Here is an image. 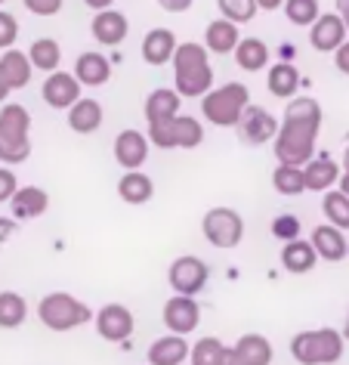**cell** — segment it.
Returning <instances> with one entry per match:
<instances>
[{
	"mask_svg": "<svg viewBox=\"0 0 349 365\" xmlns=\"http://www.w3.org/2000/svg\"><path fill=\"white\" fill-rule=\"evenodd\" d=\"M179 93L177 90H155V93H149V99H145V118H149V127L155 124H167L173 121V118H179Z\"/></svg>",
	"mask_w": 349,
	"mask_h": 365,
	"instance_id": "19",
	"label": "cell"
},
{
	"mask_svg": "<svg viewBox=\"0 0 349 365\" xmlns=\"http://www.w3.org/2000/svg\"><path fill=\"white\" fill-rule=\"evenodd\" d=\"M177 38H173L170 29H155L145 34L142 41V59L149 62V66H164V62L173 59V53H177Z\"/></svg>",
	"mask_w": 349,
	"mask_h": 365,
	"instance_id": "21",
	"label": "cell"
},
{
	"mask_svg": "<svg viewBox=\"0 0 349 365\" xmlns=\"http://www.w3.org/2000/svg\"><path fill=\"white\" fill-rule=\"evenodd\" d=\"M309 43L318 53H337L346 43V22L337 13H321L309 31Z\"/></svg>",
	"mask_w": 349,
	"mask_h": 365,
	"instance_id": "13",
	"label": "cell"
},
{
	"mask_svg": "<svg viewBox=\"0 0 349 365\" xmlns=\"http://www.w3.org/2000/svg\"><path fill=\"white\" fill-rule=\"evenodd\" d=\"M266 87H269L272 96L291 99L293 93H297V87H300V71L293 68L291 62H278V66H272L269 78H266Z\"/></svg>",
	"mask_w": 349,
	"mask_h": 365,
	"instance_id": "29",
	"label": "cell"
},
{
	"mask_svg": "<svg viewBox=\"0 0 349 365\" xmlns=\"http://www.w3.org/2000/svg\"><path fill=\"white\" fill-rule=\"evenodd\" d=\"M281 124L260 106H247V112L241 115V124H238V133H241V143L247 145H263L269 143L272 136H278Z\"/></svg>",
	"mask_w": 349,
	"mask_h": 365,
	"instance_id": "12",
	"label": "cell"
},
{
	"mask_svg": "<svg viewBox=\"0 0 349 365\" xmlns=\"http://www.w3.org/2000/svg\"><path fill=\"white\" fill-rule=\"evenodd\" d=\"M161 4V10H167V13H186L195 0H158Z\"/></svg>",
	"mask_w": 349,
	"mask_h": 365,
	"instance_id": "43",
	"label": "cell"
},
{
	"mask_svg": "<svg viewBox=\"0 0 349 365\" xmlns=\"http://www.w3.org/2000/svg\"><path fill=\"white\" fill-rule=\"evenodd\" d=\"M321 127V106L316 99L303 96L293 99L284 112L281 130L275 136V158L278 164H291V168H306L316 158V136Z\"/></svg>",
	"mask_w": 349,
	"mask_h": 365,
	"instance_id": "1",
	"label": "cell"
},
{
	"mask_svg": "<svg viewBox=\"0 0 349 365\" xmlns=\"http://www.w3.org/2000/svg\"><path fill=\"white\" fill-rule=\"evenodd\" d=\"M16 232V223L10 220V217H0V245L10 242V235Z\"/></svg>",
	"mask_w": 349,
	"mask_h": 365,
	"instance_id": "46",
	"label": "cell"
},
{
	"mask_svg": "<svg viewBox=\"0 0 349 365\" xmlns=\"http://www.w3.org/2000/svg\"><path fill=\"white\" fill-rule=\"evenodd\" d=\"M133 328H136L133 313L124 304H105L103 309H99V316H96V331L108 344L127 341V337L133 334Z\"/></svg>",
	"mask_w": 349,
	"mask_h": 365,
	"instance_id": "11",
	"label": "cell"
},
{
	"mask_svg": "<svg viewBox=\"0 0 349 365\" xmlns=\"http://www.w3.org/2000/svg\"><path fill=\"white\" fill-rule=\"evenodd\" d=\"M10 84H6V78H4V71H0V103H6V96H10Z\"/></svg>",
	"mask_w": 349,
	"mask_h": 365,
	"instance_id": "50",
	"label": "cell"
},
{
	"mask_svg": "<svg viewBox=\"0 0 349 365\" xmlns=\"http://www.w3.org/2000/svg\"><path fill=\"white\" fill-rule=\"evenodd\" d=\"M223 365H247V362H244V356L238 353L235 346H226L223 350Z\"/></svg>",
	"mask_w": 349,
	"mask_h": 365,
	"instance_id": "45",
	"label": "cell"
},
{
	"mask_svg": "<svg viewBox=\"0 0 349 365\" xmlns=\"http://www.w3.org/2000/svg\"><path fill=\"white\" fill-rule=\"evenodd\" d=\"M272 186H275V192H281V195H300V192H306V177H303V168L278 164L275 173H272Z\"/></svg>",
	"mask_w": 349,
	"mask_h": 365,
	"instance_id": "34",
	"label": "cell"
},
{
	"mask_svg": "<svg viewBox=\"0 0 349 365\" xmlns=\"http://www.w3.org/2000/svg\"><path fill=\"white\" fill-rule=\"evenodd\" d=\"M343 168H346V173H349V145H346V152H343Z\"/></svg>",
	"mask_w": 349,
	"mask_h": 365,
	"instance_id": "52",
	"label": "cell"
},
{
	"mask_svg": "<svg viewBox=\"0 0 349 365\" xmlns=\"http://www.w3.org/2000/svg\"><path fill=\"white\" fill-rule=\"evenodd\" d=\"M309 242H312V248L318 251V257L328 263H337L346 257V235H343V230H337V226H330V223L316 226Z\"/></svg>",
	"mask_w": 349,
	"mask_h": 365,
	"instance_id": "16",
	"label": "cell"
},
{
	"mask_svg": "<svg viewBox=\"0 0 349 365\" xmlns=\"http://www.w3.org/2000/svg\"><path fill=\"white\" fill-rule=\"evenodd\" d=\"M31 59L25 56L22 50H6L4 56H0V71H4V78H6V84H10L13 90H22V87H28V81H31Z\"/></svg>",
	"mask_w": 349,
	"mask_h": 365,
	"instance_id": "26",
	"label": "cell"
},
{
	"mask_svg": "<svg viewBox=\"0 0 349 365\" xmlns=\"http://www.w3.org/2000/svg\"><path fill=\"white\" fill-rule=\"evenodd\" d=\"M284 16L293 25H309L312 29L321 16V6H318V0H284Z\"/></svg>",
	"mask_w": 349,
	"mask_h": 365,
	"instance_id": "37",
	"label": "cell"
},
{
	"mask_svg": "<svg viewBox=\"0 0 349 365\" xmlns=\"http://www.w3.org/2000/svg\"><path fill=\"white\" fill-rule=\"evenodd\" d=\"M207 279H210L207 263L195 257V254H182L167 269V282H170L173 294H182V297H195L198 291H204Z\"/></svg>",
	"mask_w": 349,
	"mask_h": 365,
	"instance_id": "9",
	"label": "cell"
},
{
	"mask_svg": "<svg viewBox=\"0 0 349 365\" xmlns=\"http://www.w3.org/2000/svg\"><path fill=\"white\" fill-rule=\"evenodd\" d=\"M84 4H87V6H93L96 13H103V10H108V6L115 4V0H84Z\"/></svg>",
	"mask_w": 349,
	"mask_h": 365,
	"instance_id": "48",
	"label": "cell"
},
{
	"mask_svg": "<svg viewBox=\"0 0 349 365\" xmlns=\"http://www.w3.org/2000/svg\"><path fill=\"white\" fill-rule=\"evenodd\" d=\"M118 195H121L127 205H145L155 195V182L145 177V173L130 170L121 177V182H118Z\"/></svg>",
	"mask_w": 349,
	"mask_h": 365,
	"instance_id": "28",
	"label": "cell"
},
{
	"mask_svg": "<svg viewBox=\"0 0 349 365\" xmlns=\"http://www.w3.org/2000/svg\"><path fill=\"white\" fill-rule=\"evenodd\" d=\"M340 192H343V195H349V173H346L343 180H340Z\"/></svg>",
	"mask_w": 349,
	"mask_h": 365,
	"instance_id": "51",
	"label": "cell"
},
{
	"mask_svg": "<svg viewBox=\"0 0 349 365\" xmlns=\"http://www.w3.org/2000/svg\"><path fill=\"white\" fill-rule=\"evenodd\" d=\"M43 99L53 108H71L80 99V81L68 71H53V75L43 81Z\"/></svg>",
	"mask_w": 349,
	"mask_h": 365,
	"instance_id": "14",
	"label": "cell"
},
{
	"mask_svg": "<svg viewBox=\"0 0 349 365\" xmlns=\"http://www.w3.org/2000/svg\"><path fill=\"white\" fill-rule=\"evenodd\" d=\"M75 78L87 87H103L108 78H112V62L99 53H80L78 66H75Z\"/></svg>",
	"mask_w": 349,
	"mask_h": 365,
	"instance_id": "24",
	"label": "cell"
},
{
	"mask_svg": "<svg viewBox=\"0 0 349 365\" xmlns=\"http://www.w3.org/2000/svg\"><path fill=\"white\" fill-rule=\"evenodd\" d=\"M28 59H31L34 68H41V71H47V75H53V71L59 68V62H62V47H59V41H53V38L34 41L31 50H28Z\"/></svg>",
	"mask_w": 349,
	"mask_h": 365,
	"instance_id": "31",
	"label": "cell"
},
{
	"mask_svg": "<svg viewBox=\"0 0 349 365\" xmlns=\"http://www.w3.org/2000/svg\"><path fill=\"white\" fill-rule=\"evenodd\" d=\"M337 16L346 22V29H349V0H337Z\"/></svg>",
	"mask_w": 349,
	"mask_h": 365,
	"instance_id": "47",
	"label": "cell"
},
{
	"mask_svg": "<svg viewBox=\"0 0 349 365\" xmlns=\"http://www.w3.org/2000/svg\"><path fill=\"white\" fill-rule=\"evenodd\" d=\"M10 207H13V217H19V220H34V217H41L50 207V195L41 186H25L13 195Z\"/></svg>",
	"mask_w": 349,
	"mask_h": 365,
	"instance_id": "25",
	"label": "cell"
},
{
	"mask_svg": "<svg viewBox=\"0 0 349 365\" xmlns=\"http://www.w3.org/2000/svg\"><path fill=\"white\" fill-rule=\"evenodd\" d=\"M256 6L260 10H278V6H284V0H256Z\"/></svg>",
	"mask_w": 349,
	"mask_h": 365,
	"instance_id": "49",
	"label": "cell"
},
{
	"mask_svg": "<svg viewBox=\"0 0 349 365\" xmlns=\"http://www.w3.org/2000/svg\"><path fill=\"white\" fill-rule=\"evenodd\" d=\"M115 158L124 170H140L149 158V140L140 130H121L115 140Z\"/></svg>",
	"mask_w": 349,
	"mask_h": 365,
	"instance_id": "15",
	"label": "cell"
},
{
	"mask_svg": "<svg viewBox=\"0 0 349 365\" xmlns=\"http://www.w3.org/2000/svg\"><path fill=\"white\" fill-rule=\"evenodd\" d=\"M235 62H238V68H244V71H260V68H266V62H269V47H266L260 38H244L235 50Z\"/></svg>",
	"mask_w": 349,
	"mask_h": 365,
	"instance_id": "30",
	"label": "cell"
},
{
	"mask_svg": "<svg viewBox=\"0 0 349 365\" xmlns=\"http://www.w3.org/2000/svg\"><path fill=\"white\" fill-rule=\"evenodd\" d=\"M321 207H325V217H328L330 226H337V230H349V195H343L340 189L337 192H325Z\"/></svg>",
	"mask_w": 349,
	"mask_h": 365,
	"instance_id": "35",
	"label": "cell"
},
{
	"mask_svg": "<svg viewBox=\"0 0 349 365\" xmlns=\"http://www.w3.org/2000/svg\"><path fill=\"white\" fill-rule=\"evenodd\" d=\"M149 140L158 145V149H195V145H201V140H204V130H201L198 118L179 115L167 124L149 127Z\"/></svg>",
	"mask_w": 349,
	"mask_h": 365,
	"instance_id": "7",
	"label": "cell"
},
{
	"mask_svg": "<svg viewBox=\"0 0 349 365\" xmlns=\"http://www.w3.org/2000/svg\"><path fill=\"white\" fill-rule=\"evenodd\" d=\"M38 319L50 331H71V328L87 325L90 319H93V309H90L84 300H78L75 294L53 291V294H47L38 304Z\"/></svg>",
	"mask_w": 349,
	"mask_h": 365,
	"instance_id": "5",
	"label": "cell"
},
{
	"mask_svg": "<svg viewBox=\"0 0 349 365\" xmlns=\"http://www.w3.org/2000/svg\"><path fill=\"white\" fill-rule=\"evenodd\" d=\"M103 124V106L96 99H78L75 106L68 108V127L78 133H93Z\"/></svg>",
	"mask_w": 349,
	"mask_h": 365,
	"instance_id": "27",
	"label": "cell"
},
{
	"mask_svg": "<svg viewBox=\"0 0 349 365\" xmlns=\"http://www.w3.org/2000/svg\"><path fill=\"white\" fill-rule=\"evenodd\" d=\"M219 4V13H223V19L229 22H251L254 16H256V0H217Z\"/></svg>",
	"mask_w": 349,
	"mask_h": 365,
	"instance_id": "38",
	"label": "cell"
},
{
	"mask_svg": "<svg viewBox=\"0 0 349 365\" xmlns=\"http://www.w3.org/2000/svg\"><path fill=\"white\" fill-rule=\"evenodd\" d=\"M201 232L204 239L214 245V248H235L244 235V220L241 214L232 211V207H214V211L204 214V223H201Z\"/></svg>",
	"mask_w": 349,
	"mask_h": 365,
	"instance_id": "8",
	"label": "cell"
},
{
	"mask_svg": "<svg viewBox=\"0 0 349 365\" xmlns=\"http://www.w3.org/2000/svg\"><path fill=\"white\" fill-rule=\"evenodd\" d=\"M316 263H318V251L312 248V242L297 239V242H288L281 248V267L288 269V272H293V276H303V272H309Z\"/></svg>",
	"mask_w": 349,
	"mask_h": 365,
	"instance_id": "23",
	"label": "cell"
},
{
	"mask_svg": "<svg viewBox=\"0 0 349 365\" xmlns=\"http://www.w3.org/2000/svg\"><path fill=\"white\" fill-rule=\"evenodd\" d=\"M90 29H93V38L99 43H105V47H118V43L127 38L130 22H127V16L118 13V10H103V13H96V19H93Z\"/></svg>",
	"mask_w": 349,
	"mask_h": 365,
	"instance_id": "18",
	"label": "cell"
},
{
	"mask_svg": "<svg viewBox=\"0 0 349 365\" xmlns=\"http://www.w3.org/2000/svg\"><path fill=\"white\" fill-rule=\"evenodd\" d=\"M343 337L349 341V313H346V325H343Z\"/></svg>",
	"mask_w": 349,
	"mask_h": 365,
	"instance_id": "53",
	"label": "cell"
},
{
	"mask_svg": "<svg viewBox=\"0 0 349 365\" xmlns=\"http://www.w3.org/2000/svg\"><path fill=\"white\" fill-rule=\"evenodd\" d=\"M303 177H306L309 192H330V186L340 182V168L334 158H328V155L321 152V158H312L306 168H303Z\"/></svg>",
	"mask_w": 349,
	"mask_h": 365,
	"instance_id": "20",
	"label": "cell"
},
{
	"mask_svg": "<svg viewBox=\"0 0 349 365\" xmlns=\"http://www.w3.org/2000/svg\"><path fill=\"white\" fill-rule=\"evenodd\" d=\"M192 356V346L179 334H164L149 346V365H182Z\"/></svg>",
	"mask_w": 349,
	"mask_h": 365,
	"instance_id": "17",
	"label": "cell"
},
{
	"mask_svg": "<svg viewBox=\"0 0 349 365\" xmlns=\"http://www.w3.org/2000/svg\"><path fill=\"white\" fill-rule=\"evenodd\" d=\"M223 350L226 344L219 337H201V341L192 346V365H223Z\"/></svg>",
	"mask_w": 349,
	"mask_h": 365,
	"instance_id": "36",
	"label": "cell"
},
{
	"mask_svg": "<svg viewBox=\"0 0 349 365\" xmlns=\"http://www.w3.org/2000/svg\"><path fill=\"white\" fill-rule=\"evenodd\" d=\"M173 84L179 96H207L214 87V68H210L207 50L201 43L189 41L179 43L173 53Z\"/></svg>",
	"mask_w": 349,
	"mask_h": 365,
	"instance_id": "2",
	"label": "cell"
},
{
	"mask_svg": "<svg viewBox=\"0 0 349 365\" xmlns=\"http://www.w3.org/2000/svg\"><path fill=\"white\" fill-rule=\"evenodd\" d=\"M25 10L34 16H56L62 10V0H25Z\"/></svg>",
	"mask_w": 349,
	"mask_h": 365,
	"instance_id": "42",
	"label": "cell"
},
{
	"mask_svg": "<svg viewBox=\"0 0 349 365\" xmlns=\"http://www.w3.org/2000/svg\"><path fill=\"white\" fill-rule=\"evenodd\" d=\"M207 50L217 53V56H226V53H235L238 43H241V34H238V25L229 19H214L204 31Z\"/></svg>",
	"mask_w": 349,
	"mask_h": 365,
	"instance_id": "22",
	"label": "cell"
},
{
	"mask_svg": "<svg viewBox=\"0 0 349 365\" xmlns=\"http://www.w3.org/2000/svg\"><path fill=\"white\" fill-rule=\"evenodd\" d=\"M235 350L244 356L247 365H272V344L263 334H241Z\"/></svg>",
	"mask_w": 349,
	"mask_h": 365,
	"instance_id": "32",
	"label": "cell"
},
{
	"mask_svg": "<svg viewBox=\"0 0 349 365\" xmlns=\"http://www.w3.org/2000/svg\"><path fill=\"white\" fill-rule=\"evenodd\" d=\"M28 319V304L16 291H0V328H19Z\"/></svg>",
	"mask_w": 349,
	"mask_h": 365,
	"instance_id": "33",
	"label": "cell"
},
{
	"mask_svg": "<svg viewBox=\"0 0 349 365\" xmlns=\"http://www.w3.org/2000/svg\"><path fill=\"white\" fill-rule=\"evenodd\" d=\"M16 192H19V180H16V173L0 168V202H13Z\"/></svg>",
	"mask_w": 349,
	"mask_h": 365,
	"instance_id": "41",
	"label": "cell"
},
{
	"mask_svg": "<svg viewBox=\"0 0 349 365\" xmlns=\"http://www.w3.org/2000/svg\"><path fill=\"white\" fill-rule=\"evenodd\" d=\"M346 346L343 331L337 328H312V331H300L291 341V356L300 365H334L340 362Z\"/></svg>",
	"mask_w": 349,
	"mask_h": 365,
	"instance_id": "3",
	"label": "cell"
},
{
	"mask_svg": "<svg viewBox=\"0 0 349 365\" xmlns=\"http://www.w3.org/2000/svg\"><path fill=\"white\" fill-rule=\"evenodd\" d=\"M164 328H170V334H179L186 337L189 331H195L198 322H201V307L195 297H182V294H173L167 304H164Z\"/></svg>",
	"mask_w": 349,
	"mask_h": 365,
	"instance_id": "10",
	"label": "cell"
},
{
	"mask_svg": "<svg viewBox=\"0 0 349 365\" xmlns=\"http://www.w3.org/2000/svg\"><path fill=\"white\" fill-rule=\"evenodd\" d=\"M247 106H251V93H247L244 84H223L204 96L201 112L217 127H238L241 124V115L247 112Z\"/></svg>",
	"mask_w": 349,
	"mask_h": 365,
	"instance_id": "6",
	"label": "cell"
},
{
	"mask_svg": "<svg viewBox=\"0 0 349 365\" xmlns=\"http://www.w3.org/2000/svg\"><path fill=\"white\" fill-rule=\"evenodd\" d=\"M0 4H4V0H0Z\"/></svg>",
	"mask_w": 349,
	"mask_h": 365,
	"instance_id": "54",
	"label": "cell"
},
{
	"mask_svg": "<svg viewBox=\"0 0 349 365\" xmlns=\"http://www.w3.org/2000/svg\"><path fill=\"white\" fill-rule=\"evenodd\" d=\"M31 115L25 106H4L0 108V161L4 164H22L31 155Z\"/></svg>",
	"mask_w": 349,
	"mask_h": 365,
	"instance_id": "4",
	"label": "cell"
},
{
	"mask_svg": "<svg viewBox=\"0 0 349 365\" xmlns=\"http://www.w3.org/2000/svg\"><path fill=\"white\" fill-rule=\"evenodd\" d=\"M272 235H275V239H281L284 245L297 242L300 239V220H297V217H291V214L275 217V220H272Z\"/></svg>",
	"mask_w": 349,
	"mask_h": 365,
	"instance_id": "39",
	"label": "cell"
},
{
	"mask_svg": "<svg viewBox=\"0 0 349 365\" xmlns=\"http://www.w3.org/2000/svg\"><path fill=\"white\" fill-rule=\"evenodd\" d=\"M19 38V22L10 13H0V50H10Z\"/></svg>",
	"mask_w": 349,
	"mask_h": 365,
	"instance_id": "40",
	"label": "cell"
},
{
	"mask_svg": "<svg viewBox=\"0 0 349 365\" xmlns=\"http://www.w3.org/2000/svg\"><path fill=\"white\" fill-rule=\"evenodd\" d=\"M334 66H337V71H343V75H349V41L340 47L337 53H334Z\"/></svg>",
	"mask_w": 349,
	"mask_h": 365,
	"instance_id": "44",
	"label": "cell"
}]
</instances>
